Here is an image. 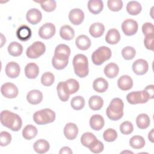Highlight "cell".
I'll return each instance as SVG.
<instances>
[{"label": "cell", "instance_id": "cell-48", "mask_svg": "<svg viewBox=\"0 0 154 154\" xmlns=\"http://www.w3.org/2000/svg\"><path fill=\"white\" fill-rule=\"evenodd\" d=\"M153 38H154V34H151L147 35H146L144 43L146 49L151 51H153Z\"/></svg>", "mask_w": 154, "mask_h": 154}, {"label": "cell", "instance_id": "cell-32", "mask_svg": "<svg viewBox=\"0 0 154 154\" xmlns=\"http://www.w3.org/2000/svg\"><path fill=\"white\" fill-rule=\"evenodd\" d=\"M103 105V99L99 96L94 95L90 97L88 100V105L90 109L93 111H97L102 108Z\"/></svg>", "mask_w": 154, "mask_h": 154}, {"label": "cell", "instance_id": "cell-41", "mask_svg": "<svg viewBox=\"0 0 154 154\" xmlns=\"http://www.w3.org/2000/svg\"><path fill=\"white\" fill-rule=\"evenodd\" d=\"M37 2L40 3L42 9L46 12H51L54 11L57 7V3L54 0L40 1H37Z\"/></svg>", "mask_w": 154, "mask_h": 154}, {"label": "cell", "instance_id": "cell-27", "mask_svg": "<svg viewBox=\"0 0 154 154\" xmlns=\"http://www.w3.org/2000/svg\"><path fill=\"white\" fill-rule=\"evenodd\" d=\"M103 72L106 77L112 79L116 77L119 74V67L116 63H110L105 66Z\"/></svg>", "mask_w": 154, "mask_h": 154}, {"label": "cell", "instance_id": "cell-39", "mask_svg": "<svg viewBox=\"0 0 154 154\" xmlns=\"http://www.w3.org/2000/svg\"><path fill=\"white\" fill-rule=\"evenodd\" d=\"M57 94L59 99L63 102H66L69 100L70 95L67 93L64 85V82H60L57 87Z\"/></svg>", "mask_w": 154, "mask_h": 154}, {"label": "cell", "instance_id": "cell-10", "mask_svg": "<svg viewBox=\"0 0 154 154\" xmlns=\"http://www.w3.org/2000/svg\"><path fill=\"white\" fill-rule=\"evenodd\" d=\"M55 26L52 23H46L43 24L38 30L39 36L45 40L49 39L55 34Z\"/></svg>", "mask_w": 154, "mask_h": 154}, {"label": "cell", "instance_id": "cell-30", "mask_svg": "<svg viewBox=\"0 0 154 154\" xmlns=\"http://www.w3.org/2000/svg\"><path fill=\"white\" fill-rule=\"evenodd\" d=\"M64 85L69 95L75 93L79 88V82L75 79H69L66 80L64 82Z\"/></svg>", "mask_w": 154, "mask_h": 154}, {"label": "cell", "instance_id": "cell-20", "mask_svg": "<svg viewBox=\"0 0 154 154\" xmlns=\"http://www.w3.org/2000/svg\"><path fill=\"white\" fill-rule=\"evenodd\" d=\"M120 34L119 31L115 28L108 30L105 36V41L109 45H116L120 40Z\"/></svg>", "mask_w": 154, "mask_h": 154}, {"label": "cell", "instance_id": "cell-40", "mask_svg": "<svg viewBox=\"0 0 154 154\" xmlns=\"http://www.w3.org/2000/svg\"><path fill=\"white\" fill-rule=\"evenodd\" d=\"M70 105L73 109L80 110L82 109L85 106V100L83 97L77 96L72 99Z\"/></svg>", "mask_w": 154, "mask_h": 154}, {"label": "cell", "instance_id": "cell-45", "mask_svg": "<svg viewBox=\"0 0 154 154\" xmlns=\"http://www.w3.org/2000/svg\"><path fill=\"white\" fill-rule=\"evenodd\" d=\"M107 5L111 11H119L123 7V2L121 0H108Z\"/></svg>", "mask_w": 154, "mask_h": 154}, {"label": "cell", "instance_id": "cell-3", "mask_svg": "<svg viewBox=\"0 0 154 154\" xmlns=\"http://www.w3.org/2000/svg\"><path fill=\"white\" fill-rule=\"evenodd\" d=\"M75 73L79 78L86 77L89 72L88 61L87 57L83 54H77L73 59Z\"/></svg>", "mask_w": 154, "mask_h": 154}, {"label": "cell", "instance_id": "cell-28", "mask_svg": "<svg viewBox=\"0 0 154 154\" xmlns=\"http://www.w3.org/2000/svg\"><path fill=\"white\" fill-rule=\"evenodd\" d=\"M93 88L98 93H104L108 88V82L103 78H97L93 81Z\"/></svg>", "mask_w": 154, "mask_h": 154}, {"label": "cell", "instance_id": "cell-38", "mask_svg": "<svg viewBox=\"0 0 154 154\" xmlns=\"http://www.w3.org/2000/svg\"><path fill=\"white\" fill-rule=\"evenodd\" d=\"M129 144L133 149H140L145 146V140L141 136L134 135L129 140Z\"/></svg>", "mask_w": 154, "mask_h": 154}, {"label": "cell", "instance_id": "cell-1", "mask_svg": "<svg viewBox=\"0 0 154 154\" xmlns=\"http://www.w3.org/2000/svg\"><path fill=\"white\" fill-rule=\"evenodd\" d=\"M1 123L4 126L13 131H19L22 126L20 117L8 110H4L1 112Z\"/></svg>", "mask_w": 154, "mask_h": 154}, {"label": "cell", "instance_id": "cell-47", "mask_svg": "<svg viewBox=\"0 0 154 154\" xmlns=\"http://www.w3.org/2000/svg\"><path fill=\"white\" fill-rule=\"evenodd\" d=\"M11 141V136L10 133L6 131H2L0 133V145L1 146H7Z\"/></svg>", "mask_w": 154, "mask_h": 154}, {"label": "cell", "instance_id": "cell-26", "mask_svg": "<svg viewBox=\"0 0 154 154\" xmlns=\"http://www.w3.org/2000/svg\"><path fill=\"white\" fill-rule=\"evenodd\" d=\"M87 6L90 12L93 14H97L102 11L103 3L101 0H90Z\"/></svg>", "mask_w": 154, "mask_h": 154}, {"label": "cell", "instance_id": "cell-22", "mask_svg": "<svg viewBox=\"0 0 154 154\" xmlns=\"http://www.w3.org/2000/svg\"><path fill=\"white\" fill-rule=\"evenodd\" d=\"M31 30L29 27L26 25H22L18 28L16 31V35L17 38L22 41L26 42L31 37Z\"/></svg>", "mask_w": 154, "mask_h": 154}, {"label": "cell", "instance_id": "cell-51", "mask_svg": "<svg viewBox=\"0 0 154 154\" xmlns=\"http://www.w3.org/2000/svg\"><path fill=\"white\" fill-rule=\"evenodd\" d=\"M145 91H147V93L149 94V97H150V99H152L153 98V90H154V85H147L144 89Z\"/></svg>", "mask_w": 154, "mask_h": 154}, {"label": "cell", "instance_id": "cell-6", "mask_svg": "<svg viewBox=\"0 0 154 154\" xmlns=\"http://www.w3.org/2000/svg\"><path fill=\"white\" fill-rule=\"evenodd\" d=\"M126 99L129 103L135 105L146 103L150 99V97L147 91L143 90L142 91H132L128 93L126 96Z\"/></svg>", "mask_w": 154, "mask_h": 154}, {"label": "cell", "instance_id": "cell-31", "mask_svg": "<svg viewBox=\"0 0 154 154\" xmlns=\"http://www.w3.org/2000/svg\"><path fill=\"white\" fill-rule=\"evenodd\" d=\"M69 58L54 55L52 59V64L57 70L64 69L68 64Z\"/></svg>", "mask_w": 154, "mask_h": 154}, {"label": "cell", "instance_id": "cell-4", "mask_svg": "<svg viewBox=\"0 0 154 154\" xmlns=\"http://www.w3.org/2000/svg\"><path fill=\"white\" fill-rule=\"evenodd\" d=\"M55 120V113L49 108H45L36 111L33 115V120L37 125L51 123Z\"/></svg>", "mask_w": 154, "mask_h": 154}, {"label": "cell", "instance_id": "cell-29", "mask_svg": "<svg viewBox=\"0 0 154 154\" xmlns=\"http://www.w3.org/2000/svg\"><path fill=\"white\" fill-rule=\"evenodd\" d=\"M60 35L64 40H71L75 37L74 29L70 25H64L60 29Z\"/></svg>", "mask_w": 154, "mask_h": 154}, {"label": "cell", "instance_id": "cell-2", "mask_svg": "<svg viewBox=\"0 0 154 154\" xmlns=\"http://www.w3.org/2000/svg\"><path fill=\"white\" fill-rule=\"evenodd\" d=\"M123 100L118 97L114 98L106 108V114L107 117L113 121L120 120L123 116Z\"/></svg>", "mask_w": 154, "mask_h": 154}, {"label": "cell", "instance_id": "cell-35", "mask_svg": "<svg viewBox=\"0 0 154 154\" xmlns=\"http://www.w3.org/2000/svg\"><path fill=\"white\" fill-rule=\"evenodd\" d=\"M10 55L13 57L20 56L23 52V46L17 42H13L10 43L7 48Z\"/></svg>", "mask_w": 154, "mask_h": 154}, {"label": "cell", "instance_id": "cell-12", "mask_svg": "<svg viewBox=\"0 0 154 154\" xmlns=\"http://www.w3.org/2000/svg\"><path fill=\"white\" fill-rule=\"evenodd\" d=\"M69 19L72 24L79 25L84 19V13L79 8H73L69 12Z\"/></svg>", "mask_w": 154, "mask_h": 154}, {"label": "cell", "instance_id": "cell-53", "mask_svg": "<svg viewBox=\"0 0 154 154\" xmlns=\"http://www.w3.org/2000/svg\"><path fill=\"white\" fill-rule=\"evenodd\" d=\"M154 129H152L149 133L148 134V138L149 140L152 142V143H153V139H154Z\"/></svg>", "mask_w": 154, "mask_h": 154}, {"label": "cell", "instance_id": "cell-13", "mask_svg": "<svg viewBox=\"0 0 154 154\" xmlns=\"http://www.w3.org/2000/svg\"><path fill=\"white\" fill-rule=\"evenodd\" d=\"M26 18L29 23L32 25H36L42 20V14L37 8H31L27 11Z\"/></svg>", "mask_w": 154, "mask_h": 154}, {"label": "cell", "instance_id": "cell-50", "mask_svg": "<svg viewBox=\"0 0 154 154\" xmlns=\"http://www.w3.org/2000/svg\"><path fill=\"white\" fill-rule=\"evenodd\" d=\"M103 148H104V146L103 143L101 141L98 140L97 142L92 147L90 148L89 149L91 152L94 153H99L102 152L103 150Z\"/></svg>", "mask_w": 154, "mask_h": 154}, {"label": "cell", "instance_id": "cell-42", "mask_svg": "<svg viewBox=\"0 0 154 154\" xmlns=\"http://www.w3.org/2000/svg\"><path fill=\"white\" fill-rule=\"evenodd\" d=\"M103 138L107 142H112L117 138V132L112 128H108L103 132Z\"/></svg>", "mask_w": 154, "mask_h": 154}, {"label": "cell", "instance_id": "cell-37", "mask_svg": "<svg viewBox=\"0 0 154 154\" xmlns=\"http://www.w3.org/2000/svg\"><path fill=\"white\" fill-rule=\"evenodd\" d=\"M54 55L56 56L69 58L70 55V48L64 44L58 45L55 49Z\"/></svg>", "mask_w": 154, "mask_h": 154}, {"label": "cell", "instance_id": "cell-23", "mask_svg": "<svg viewBox=\"0 0 154 154\" xmlns=\"http://www.w3.org/2000/svg\"><path fill=\"white\" fill-rule=\"evenodd\" d=\"M105 31L104 25L99 22H94L91 25L89 28L90 34L94 37L98 38L101 37Z\"/></svg>", "mask_w": 154, "mask_h": 154}, {"label": "cell", "instance_id": "cell-36", "mask_svg": "<svg viewBox=\"0 0 154 154\" xmlns=\"http://www.w3.org/2000/svg\"><path fill=\"white\" fill-rule=\"evenodd\" d=\"M142 10L141 4L135 1H132L128 3L126 5L127 12L131 15H137Z\"/></svg>", "mask_w": 154, "mask_h": 154}, {"label": "cell", "instance_id": "cell-25", "mask_svg": "<svg viewBox=\"0 0 154 154\" xmlns=\"http://www.w3.org/2000/svg\"><path fill=\"white\" fill-rule=\"evenodd\" d=\"M76 47L82 51L87 50L91 46V40L88 37L85 35H79L75 40Z\"/></svg>", "mask_w": 154, "mask_h": 154}, {"label": "cell", "instance_id": "cell-11", "mask_svg": "<svg viewBox=\"0 0 154 154\" xmlns=\"http://www.w3.org/2000/svg\"><path fill=\"white\" fill-rule=\"evenodd\" d=\"M148 69V63L144 59H138L132 64V70L137 75H143L146 73Z\"/></svg>", "mask_w": 154, "mask_h": 154}, {"label": "cell", "instance_id": "cell-5", "mask_svg": "<svg viewBox=\"0 0 154 154\" xmlns=\"http://www.w3.org/2000/svg\"><path fill=\"white\" fill-rule=\"evenodd\" d=\"M111 49L108 47L103 46L98 48L93 52L91 55V60L95 65L99 66L111 58Z\"/></svg>", "mask_w": 154, "mask_h": 154}, {"label": "cell", "instance_id": "cell-34", "mask_svg": "<svg viewBox=\"0 0 154 154\" xmlns=\"http://www.w3.org/2000/svg\"><path fill=\"white\" fill-rule=\"evenodd\" d=\"M37 134V129L35 126L32 125H26L22 131L23 137L27 140H30L34 137Z\"/></svg>", "mask_w": 154, "mask_h": 154}, {"label": "cell", "instance_id": "cell-8", "mask_svg": "<svg viewBox=\"0 0 154 154\" xmlns=\"http://www.w3.org/2000/svg\"><path fill=\"white\" fill-rule=\"evenodd\" d=\"M138 28V25L137 22L131 19L125 20L122 24V29L126 35L131 36L135 34Z\"/></svg>", "mask_w": 154, "mask_h": 154}, {"label": "cell", "instance_id": "cell-54", "mask_svg": "<svg viewBox=\"0 0 154 154\" xmlns=\"http://www.w3.org/2000/svg\"><path fill=\"white\" fill-rule=\"evenodd\" d=\"M5 42H6L5 37L4 36V35L2 33H1V47L3 46Z\"/></svg>", "mask_w": 154, "mask_h": 154}, {"label": "cell", "instance_id": "cell-14", "mask_svg": "<svg viewBox=\"0 0 154 154\" xmlns=\"http://www.w3.org/2000/svg\"><path fill=\"white\" fill-rule=\"evenodd\" d=\"M63 132L67 140H72L75 139L78 135V128L73 123H68L65 125Z\"/></svg>", "mask_w": 154, "mask_h": 154}, {"label": "cell", "instance_id": "cell-9", "mask_svg": "<svg viewBox=\"0 0 154 154\" xmlns=\"http://www.w3.org/2000/svg\"><path fill=\"white\" fill-rule=\"evenodd\" d=\"M1 92L5 97L13 99L17 97L19 91L15 84L11 82H6L2 85Z\"/></svg>", "mask_w": 154, "mask_h": 154}, {"label": "cell", "instance_id": "cell-21", "mask_svg": "<svg viewBox=\"0 0 154 154\" xmlns=\"http://www.w3.org/2000/svg\"><path fill=\"white\" fill-rule=\"evenodd\" d=\"M25 76L29 79H35L39 74V67L34 63L26 64L25 67Z\"/></svg>", "mask_w": 154, "mask_h": 154}, {"label": "cell", "instance_id": "cell-33", "mask_svg": "<svg viewBox=\"0 0 154 154\" xmlns=\"http://www.w3.org/2000/svg\"><path fill=\"white\" fill-rule=\"evenodd\" d=\"M150 123V120L149 116L146 114L142 113L139 114L136 118V123L138 128L144 129L147 128Z\"/></svg>", "mask_w": 154, "mask_h": 154}, {"label": "cell", "instance_id": "cell-44", "mask_svg": "<svg viewBox=\"0 0 154 154\" xmlns=\"http://www.w3.org/2000/svg\"><path fill=\"white\" fill-rule=\"evenodd\" d=\"M136 54L135 49L132 46H126L122 51V55L124 59L127 60H132Z\"/></svg>", "mask_w": 154, "mask_h": 154}, {"label": "cell", "instance_id": "cell-7", "mask_svg": "<svg viewBox=\"0 0 154 154\" xmlns=\"http://www.w3.org/2000/svg\"><path fill=\"white\" fill-rule=\"evenodd\" d=\"M46 51V46L43 43L40 41L34 42L29 46L26 51V56L32 59H35L42 55Z\"/></svg>", "mask_w": 154, "mask_h": 154}, {"label": "cell", "instance_id": "cell-18", "mask_svg": "<svg viewBox=\"0 0 154 154\" xmlns=\"http://www.w3.org/2000/svg\"><path fill=\"white\" fill-rule=\"evenodd\" d=\"M105 122L103 117L99 114L93 115L90 119V125L92 129L99 131L104 126Z\"/></svg>", "mask_w": 154, "mask_h": 154}, {"label": "cell", "instance_id": "cell-43", "mask_svg": "<svg viewBox=\"0 0 154 154\" xmlns=\"http://www.w3.org/2000/svg\"><path fill=\"white\" fill-rule=\"evenodd\" d=\"M54 74L49 72L44 73L41 77V82L45 86H51L54 83Z\"/></svg>", "mask_w": 154, "mask_h": 154}, {"label": "cell", "instance_id": "cell-15", "mask_svg": "<svg viewBox=\"0 0 154 154\" xmlns=\"http://www.w3.org/2000/svg\"><path fill=\"white\" fill-rule=\"evenodd\" d=\"M5 71L7 76L10 78H16L20 74V67L17 63L11 61L6 65Z\"/></svg>", "mask_w": 154, "mask_h": 154}, {"label": "cell", "instance_id": "cell-16", "mask_svg": "<svg viewBox=\"0 0 154 154\" xmlns=\"http://www.w3.org/2000/svg\"><path fill=\"white\" fill-rule=\"evenodd\" d=\"M97 141L98 140L96 136L89 132L84 133L81 137V143L82 144L88 149L92 147L97 142Z\"/></svg>", "mask_w": 154, "mask_h": 154}, {"label": "cell", "instance_id": "cell-46", "mask_svg": "<svg viewBox=\"0 0 154 154\" xmlns=\"http://www.w3.org/2000/svg\"><path fill=\"white\" fill-rule=\"evenodd\" d=\"M120 131L122 134L128 135L131 134L134 131L133 124L129 121H125L120 125Z\"/></svg>", "mask_w": 154, "mask_h": 154}, {"label": "cell", "instance_id": "cell-49", "mask_svg": "<svg viewBox=\"0 0 154 154\" xmlns=\"http://www.w3.org/2000/svg\"><path fill=\"white\" fill-rule=\"evenodd\" d=\"M142 31L146 35L153 33V25L150 22L144 23L142 26Z\"/></svg>", "mask_w": 154, "mask_h": 154}, {"label": "cell", "instance_id": "cell-17", "mask_svg": "<svg viewBox=\"0 0 154 154\" xmlns=\"http://www.w3.org/2000/svg\"><path fill=\"white\" fill-rule=\"evenodd\" d=\"M26 99L29 103L37 105L42 101L43 94L38 90H32L28 93Z\"/></svg>", "mask_w": 154, "mask_h": 154}, {"label": "cell", "instance_id": "cell-52", "mask_svg": "<svg viewBox=\"0 0 154 154\" xmlns=\"http://www.w3.org/2000/svg\"><path fill=\"white\" fill-rule=\"evenodd\" d=\"M73 153L72 150H71V149L69 147H63L60 152H59V153L60 154H63V153H66V154H72Z\"/></svg>", "mask_w": 154, "mask_h": 154}, {"label": "cell", "instance_id": "cell-24", "mask_svg": "<svg viewBox=\"0 0 154 154\" xmlns=\"http://www.w3.org/2000/svg\"><path fill=\"white\" fill-rule=\"evenodd\" d=\"M50 148L49 143L44 139L37 140L33 144V149L38 153H45L47 152Z\"/></svg>", "mask_w": 154, "mask_h": 154}, {"label": "cell", "instance_id": "cell-19", "mask_svg": "<svg viewBox=\"0 0 154 154\" xmlns=\"http://www.w3.org/2000/svg\"><path fill=\"white\" fill-rule=\"evenodd\" d=\"M117 85L122 90H129L132 88L133 86V80L129 75H122L118 79Z\"/></svg>", "mask_w": 154, "mask_h": 154}]
</instances>
